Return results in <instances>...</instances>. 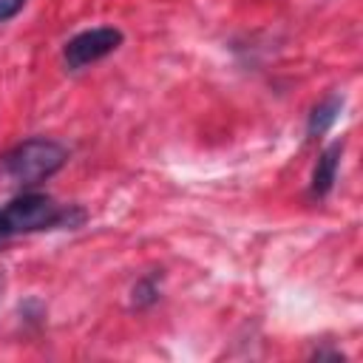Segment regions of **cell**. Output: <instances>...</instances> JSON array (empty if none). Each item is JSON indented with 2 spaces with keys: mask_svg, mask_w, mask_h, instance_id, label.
<instances>
[{
  "mask_svg": "<svg viewBox=\"0 0 363 363\" xmlns=\"http://www.w3.org/2000/svg\"><path fill=\"white\" fill-rule=\"evenodd\" d=\"M20 9H23V0H0V23L14 17Z\"/></svg>",
  "mask_w": 363,
  "mask_h": 363,
  "instance_id": "obj_6",
  "label": "cell"
},
{
  "mask_svg": "<svg viewBox=\"0 0 363 363\" xmlns=\"http://www.w3.org/2000/svg\"><path fill=\"white\" fill-rule=\"evenodd\" d=\"M340 153H343V145L340 142H335V145H329L323 153H320V159H318V164H315V173H312V196H326L329 190H332V184H335V176H337V164H340Z\"/></svg>",
  "mask_w": 363,
  "mask_h": 363,
  "instance_id": "obj_4",
  "label": "cell"
},
{
  "mask_svg": "<svg viewBox=\"0 0 363 363\" xmlns=\"http://www.w3.org/2000/svg\"><path fill=\"white\" fill-rule=\"evenodd\" d=\"M65 221H71L68 218V210H62L51 196L23 193V196L11 199L0 210V235H3V241H9L14 235H26V233L60 227Z\"/></svg>",
  "mask_w": 363,
  "mask_h": 363,
  "instance_id": "obj_2",
  "label": "cell"
},
{
  "mask_svg": "<svg viewBox=\"0 0 363 363\" xmlns=\"http://www.w3.org/2000/svg\"><path fill=\"white\" fill-rule=\"evenodd\" d=\"M340 111H343V99H340V96H329V99H323V102L312 111V116H309V136H320V133H326V130L337 122Z\"/></svg>",
  "mask_w": 363,
  "mask_h": 363,
  "instance_id": "obj_5",
  "label": "cell"
},
{
  "mask_svg": "<svg viewBox=\"0 0 363 363\" xmlns=\"http://www.w3.org/2000/svg\"><path fill=\"white\" fill-rule=\"evenodd\" d=\"M0 244H6V241H3V235H0Z\"/></svg>",
  "mask_w": 363,
  "mask_h": 363,
  "instance_id": "obj_7",
  "label": "cell"
},
{
  "mask_svg": "<svg viewBox=\"0 0 363 363\" xmlns=\"http://www.w3.org/2000/svg\"><path fill=\"white\" fill-rule=\"evenodd\" d=\"M68 153L60 142L54 139H26L23 145L11 147L3 159H0V170L14 182V184H37L43 179H48L51 173H57L65 164Z\"/></svg>",
  "mask_w": 363,
  "mask_h": 363,
  "instance_id": "obj_1",
  "label": "cell"
},
{
  "mask_svg": "<svg viewBox=\"0 0 363 363\" xmlns=\"http://www.w3.org/2000/svg\"><path fill=\"white\" fill-rule=\"evenodd\" d=\"M119 43H122V31H116V28H108V26L88 28L65 43V62H68V68H85V65L108 57L111 51H116Z\"/></svg>",
  "mask_w": 363,
  "mask_h": 363,
  "instance_id": "obj_3",
  "label": "cell"
}]
</instances>
